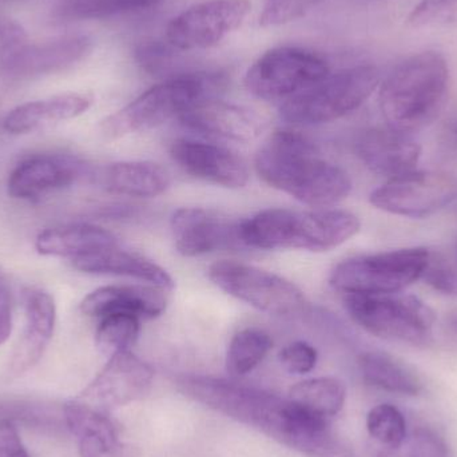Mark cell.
Wrapping results in <instances>:
<instances>
[{
    "instance_id": "6da1fadb",
    "label": "cell",
    "mask_w": 457,
    "mask_h": 457,
    "mask_svg": "<svg viewBox=\"0 0 457 457\" xmlns=\"http://www.w3.org/2000/svg\"><path fill=\"white\" fill-rule=\"evenodd\" d=\"M177 388L190 399L245 424L308 457H357L329 421L301 410L292 400L212 376L182 375Z\"/></svg>"
},
{
    "instance_id": "7a4b0ae2",
    "label": "cell",
    "mask_w": 457,
    "mask_h": 457,
    "mask_svg": "<svg viewBox=\"0 0 457 457\" xmlns=\"http://www.w3.org/2000/svg\"><path fill=\"white\" fill-rule=\"evenodd\" d=\"M254 168L269 187L313 208L336 205L352 190L348 173L324 160L319 147L295 131L271 134L255 154Z\"/></svg>"
},
{
    "instance_id": "3957f363",
    "label": "cell",
    "mask_w": 457,
    "mask_h": 457,
    "mask_svg": "<svg viewBox=\"0 0 457 457\" xmlns=\"http://www.w3.org/2000/svg\"><path fill=\"white\" fill-rule=\"evenodd\" d=\"M359 217L340 209H265L239 224L244 247L329 252L356 236Z\"/></svg>"
},
{
    "instance_id": "277c9868",
    "label": "cell",
    "mask_w": 457,
    "mask_h": 457,
    "mask_svg": "<svg viewBox=\"0 0 457 457\" xmlns=\"http://www.w3.org/2000/svg\"><path fill=\"white\" fill-rule=\"evenodd\" d=\"M448 83L447 61L436 51L403 61L380 88V109L389 128L410 133L429 125L445 106Z\"/></svg>"
},
{
    "instance_id": "5b68a950",
    "label": "cell",
    "mask_w": 457,
    "mask_h": 457,
    "mask_svg": "<svg viewBox=\"0 0 457 457\" xmlns=\"http://www.w3.org/2000/svg\"><path fill=\"white\" fill-rule=\"evenodd\" d=\"M222 78L208 72H192L153 86L130 104L104 118L101 134L109 141L144 133L162 126L206 98H214Z\"/></svg>"
},
{
    "instance_id": "8992f818",
    "label": "cell",
    "mask_w": 457,
    "mask_h": 457,
    "mask_svg": "<svg viewBox=\"0 0 457 457\" xmlns=\"http://www.w3.org/2000/svg\"><path fill=\"white\" fill-rule=\"evenodd\" d=\"M380 71L370 64L341 70L287 99L279 115L292 125L333 122L359 109L378 88Z\"/></svg>"
},
{
    "instance_id": "52a82bcc",
    "label": "cell",
    "mask_w": 457,
    "mask_h": 457,
    "mask_svg": "<svg viewBox=\"0 0 457 457\" xmlns=\"http://www.w3.org/2000/svg\"><path fill=\"white\" fill-rule=\"evenodd\" d=\"M429 255L426 247H404L349 258L335 266L329 284L344 295H396L423 277Z\"/></svg>"
},
{
    "instance_id": "ba28073f",
    "label": "cell",
    "mask_w": 457,
    "mask_h": 457,
    "mask_svg": "<svg viewBox=\"0 0 457 457\" xmlns=\"http://www.w3.org/2000/svg\"><path fill=\"white\" fill-rule=\"evenodd\" d=\"M344 305L365 332L388 341L426 345L434 330V311L416 295H345Z\"/></svg>"
},
{
    "instance_id": "9c48e42d",
    "label": "cell",
    "mask_w": 457,
    "mask_h": 457,
    "mask_svg": "<svg viewBox=\"0 0 457 457\" xmlns=\"http://www.w3.org/2000/svg\"><path fill=\"white\" fill-rule=\"evenodd\" d=\"M208 274L211 281L227 295L270 316H297L308 305L297 285L257 266L222 260L211 265Z\"/></svg>"
},
{
    "instance_id": "30bf717a",
    "label": "cell",
    "mask_w": 457,
    "mask_h": 457,
    "mask_svg": "<svg viewBox=\"0 0 457 457\" xmlns=\"http://www.w3.org/2000/svg\"><path fill=\"white\" fill-rule=\"evenodd\" d=\"M330 74L327 61L298 47L266 51L247 70L245 87L265 101L289 99Z\"/></svg>"
},
{
    "instance_id": "8fae6325",
    "label": "cell",
    "mask_w": 457,
    "mask_h": 457,
    "mask_svg": "<svg viewBox=\"0 0 457 457\" xmlns=\"http://www.w3.org/2000/svg\"><path fill=\"white\" fill-rule=\"evenodd\" d=\"M457 198V179L440 171L413 170L373 190L370 203L394 216L426 219Z\"/></svg>"
},
{
    "instance_id": "7c38bea8",
    "label": "cell",
    "mask_w": 457,
    "mask_h": 457,
    "mask_svg": "<svg viewBox=\"0 0 457 457\" xmlns=\"http://www.w3.org/2000/svg\"><path fill=\"white\" fill-rule=\"evenodd\" d=\"M250 10L249 0L197 3L171 19L166 27V39L177 50H206L241 27Z\"/></svg>"
},
{
    "instance_id": "4fadbf2b",
    "label": "cell",
    "mask_w": 457,
    "mask_h": 457,
    "mask_svg": "<svg viewBox=\"0 0 457 457\" xmlns=\"http://www.w3.org/2000/svg\"><path fill=\"white\" fill-rule=\"evenodd\" d=\"M154 370L130 351L109 357V362L83 389L78 402L109 415L117 408L142 399L152 386Z\"/></svg>"
},
{
    "instance_id": "5bb4252c",
    "label": "cell",
    "mask_w": 457,
    "mask_h": 457,
    "mask_svg": "<svg viewBox=\"0 0 457 457\" xmlns=\"http://www.w3.org/2000/svg\"><path fill=\"white\" fill-rule=\"evenodd\" d=\"M239 224L221 212L205 208L179 209L170 220L177 252L184 257L244 247Z\"/></svg>"
},
{
    "instance_id": "9a60e30c",
    "label": "cell",
    "mask_w": 457,
    "mask_h": 457,
    "mask_svg": "<svg viewBox=\"0 0 457 457\" xmlns=\"http://www.w3.org/2000/svg\"><path fill=\"white\" fill-rule=\"evenodd\" d=\"M93 40L87 35H66L46 42L21 45L2 62L5 74L15 78H35L64 71L87 58Z\"/></svg>"
},
{
    "instance_id": "2e32d148",
    "label": "cell",
    "mask_w": 457,
    "mask_h": 457,
    "mask_svg": "<svg viewBox=\"0 0 457 457\" xmlns=\"http://www.w3.org/2000/svg\"><path fill=\"white\" fill-rule=\"evenodd\" d=\"M170 155L182 170L217 187L241 189L249 181L244 158L220 145L177 139L171 144Z\"/></svg>"
},
{
    "instance_id": "e0dca14e",
    "label": "cell",
    "mask_w": 457,
    "mask_h": 457,
    "mask_svg": "<svg viewBox=\"0 0 457 457\" xmlns=\"http://www.w3.org/2000/svg\"><path fill=\"white\" fill-rule=\"evenodd\" d=\"M179 120L200 136L224 141H254L265 129V122L257 112L216 98L198 102Z\"/></svg>"
},
{
    "instance_id": "ac0fdd59",
    "label": "cell",
    "mask_w": 457,
    "mask_h": 457,
    "mask_svg": "<svg viewBox=\"0 0 457 457\" xmlns=\"http://www.w3.org/2000/svg\"><path fill=\"white\" fill-rule=\"evenodd\" d=\"M354 149L370 171L388 179L415 170L421 157L420 145L410 134L389 126L362 131Z\"/></svg>"
},
{
    "instance_id": "d6986e66",
    "label": "cell",
    "mask_w": 457,
    "mask_h": 457,
    "mask_svg": "<svg viewBox=\"0 0 457 457\" xmlns=\"http://www.w3.org/2000/svg\"><path fill=\"white\" fill-rule=\"evenodd\" d=\"M82 170V162L70 155H34L19 163L8 177V195L15 200H37L74 184Z\"/></svg>"
},
{
    "instance_id": "ffe728a7",
    "label": "cell",
    "mask_w": 457,
    "mask_h": 457,
    "mask_svg": "<svg viewBox=\"0 0 457 457\" xmlns=\"http://www.w3.org/2000/svg\"><path fill=\"white\" fill-rule=\"evenodd\" d=\"M64 420L77 437L80 457H139L136 445L120 442L117 428L107 413L99 412L78 400L63 408Z\"/></svg>"
},
{
    "instance_id": "44dd1931",
    "label": "cell",
    "mask_w": 457,
    "mask_h": 457,
    "mask_svg": "<svg viewBox=\"0 0 457 457\" xmlns=\"http://www.w3.org/2000/svg\"><path fill=\"white\" fill-rule=\"evenodd\" d=\"M24 312L26 324L8 362V378H19L32 370L45 354L55 330V301L45 290L34 289L27 293Z\"/></svg>"
},
{
    "instance_id": "7402d4cb",
    "label": "cell",
    "mask_w": 457,
    "mask_h": 457,
    "mask_svg": "<svg viewBox=\"0 0 457 457\" xmlns=\"http://www.w3.org/2000/svg\"><path fill=\"white\" fill-rule=\"evenodd\" d=\"M168 292L155 285H107L86 295L80 311L98 320L114 313L155 319L168 308Z\"/></svg>"
},
{
    "instance_id": "603a6c76",
    "label": "cell",
    "mask_w": 457,
    "mask_h": 457,
    "mask_svg": "<svg viewBox=\"0 0 457 457\" xmlns=\"http://www.w3.org/2000/svg\"><path fill=\"white\" fill-rule=\"evenodd\" d=\"M93 104L87 94L66 93L26 102L11 110L3 120L10 134H29L85 114Z\"/></svg>"
},
{
    "instance_id": "cb8c5ba5",
    "label": "cell",
    "mask_w": 457,
    "mask_h": 457,
    "mask_svg": "<svg viewBox=\"0 0 457 457\" xmlns=\"http://www.w3.org/2000/svg\"><path fill=\"white\" fill-rule=\"evenodd\" d=\"M72 265L83 273L130 277L166 290L174 287L173 278L162 266L145 255L120 249V246L74 258Z\"/></svg>"
},
{
    "instance_id": "d4e9b609",
    "label": "cell",
    "mask_w": 457,
    "mask_h": 457,
    "mask_svg": "<svg viewBox=\"0 0 457 457\" xmlns=\"http://www.w3.org/2000/svg\"><path fill=\"white\" fill-rule=\"evenodd\" d=\"M102 187L112 195L150 198L170 187V173L160 163L129 161L107 165L99 174Z\"/></svg>"
},
{
    "instance_id": "484cf974",
    "label": "cell",
    "mask_w": 457,
    "mask_h": 457,
    "mask_svg": "<svg viewBox=\"0 0 457 457\" xmlns=\"http://www.w3.org/2000/svg\"><path fill=\"white\" fill-rule=\"evenodd\" d=\"M114 246H118V239L112 231L88 224L47 228L40 231L35 241L39 254L72 260Z\"/></svg>"
},
{
    "instance_id": "4316f807",
    "label": "cell",
    "mask_w": 457,
    "mask_h": 457,
    "mask_svg": "<svg viewBox=\"0 0 457 457\" xmlns=\"http://www.w3.org/2000/svg\"><path fill=\"white\" fill-rule=\"evenodd\" d=\"M359 370L365 383L391 394L416 396L423 384L415 372L383 352H365L359 357Z\"/></svg>"
},
{
    "instance_id": "83f0119b",
    "label": "cell",
    "mask_w": 457,
    "mask_h": 457,
    "mask_svg": "<svg viewBox=\"0 0 457 457\" xmlns=\"http://www.w3.org/2000/svg\"><path fill=\"white\" fill-rule=\"evenodd\" d=\"M289 400L305 412L329 421L343 410L346 388L343 381L336 378H309L292 386Z\"/></svg>"
},
{
    "instance_id": "f1b7e54d",
    "label": "cell",
    "mask_w": 457,
    "mask_h": 457,
    "mask_svg": "<svg viewBox=\"0 0 457 457\" xmlns=\"http://www.w3.org/2000/svg\"><path fill=\"white\" fill-rule=\"evenodd\" d=\"M273 340L268 333L255 328L239 330L231 338L227 353V370L231 376L252 372L268 356Z\"/></svg>"
},
{
    "instance_id": "f546056e",
    "label": "cell",
    "mask_w": 457,
    "mask_h": 457,
    "mask_svg": "<svg viewBox=\"0 0 457 457\" xmlns=\"http://www.w3.org/2000/svg\"><path fill=\"white\" fill-rule=\"evenodd\" d=\"M138 317L114 313L99 319L96 328V346L102 353L112 357L120 352L130 351L141 330Z\"/></svg>"
},
{
    "instance_id": "4dcf8cb0",
    "label": "cell",
    "mask_w": 457,
    "mask_h": 457,
    "mask_svg": "<svg viewBox=\"0 0 457 457\" xmlns=\"http://www.w3.org/2000/svg\"><path fill=\"white\" fill-rule=\"evenodd\" d=\"M162 0H67L63 13L71 19H106L154 7Z\"/></svg>"
},
{
    "instance_id": "1f68e13d",
    "label": "cell",
    "mask_w": 457,
    "mask_h": 457,
    "mask_svg": "<svg viewBox=\"0 0 457 457\" xmlns=\"http://www.w3.org/2000/svg\"><path fill=\"white\" fill-rule=\"evenodd\" d=\"M367 429L376 442L391 450L402 447L407 437L404 415L391 404L376 405L370 411Z\"/></svg>"
},
{
    "instance_id": "d6a6232c",
    "label": "cell",
    "mask_w": 457,
    "mask_h": 457,
    "mask_svg": "<svg viewBox=\"0 0 457 457\" xmlns=\"http://www.w3.org/2000/svg\"><path fill=\"white\" fill-rule=\"evenodd\" d=\"M415 27H448L457 24V0H420L410 15Z\"/></svg>"
},
{
    "instance_id": "836d02e7",
    "label": "cell",
    "mask_w": 457,
    "mask_h": 457,
    "mask_svg": "<svg viewBox=\"0 0 457 457\" xmlns=\"http://www.w3.org/2000/svg\"><path fill=\"white\" fill-rule=\"evenodd\" d=\"M321 0H266L260 26L277 27L297 21L316 7Z\"/></svg>"
},
{
    "instance_id": "e575fe53",
    "label": "cell",
    "mask_w": 457,
    "mask_h": 457,
    "mask_svg": "<svg viewBox=\"0 0 457 457\" xmlns=\"http://www.w3.org/2000/svg\"><path fill=\"white\" fill-rule=\"evenodd\" d=\"M282 368L293 375H305L316 368L319 353L305 341H295L285 346L278 354Z\"/></svg>"
},
{
    "instance_id": "d590c367",
    "label": "cell",
    "mask_w": 457,
    "mask_h": 457,
    "mask_svg": "<svg viewBox=\"0 0 457 457\" xmlns=\"http://www.w3.org/2000/svg\"><path fill=\"white\" fill-rule=\"evenodd\" d=\"M429 287L443 295H457V265L445 258L429 255L423 277Z\"/></svg>"
},
{
    "instance_id": "8d00e7d4",
    "label": "cell",
    "mask_w": 457,
    "mask_h": 457,
    "mask_svg": "<svg viewBox=\"0 0 457 457\" xmlns=\"http://www.w3.org/2000/svg\"><path fill=\"white\" fill-rule=\"evenodd\" d=\"M445 440L428 428H419L411 437L408 457H447Z\"/></svg>"
},
{
    "instance_id": "74e56055",
    "label": "cell",
    "mask_w": 457,
    "mask_h": 457,
    "mask_svg": "<svg viewBox=\"0 0 457 457\" xmlns=\"http://www.w3.org/2000/svg\"><path fill=\"white\" fill-rule=\"evenodd\" d=\"M0 457H29L18 428L11 420L0 421Z\"/></svg>"
},
{
    "instance_id": "f35d334b",
    "label": "cell",
    "mask_w": 457,
    "mask_h": 457,
    "mask_svg": "<svg viewBox=\"0 0 457 457\" xmlns=\"http://www.w3.org/2000/svg\"><path fill=\"white\" fill-rule=\"evenodd\" d=\"M26 31L21 24L12 19L0 16V54L7 55L11 51L24 45Z\"/></svg>"
},
{
    "instance_id": "ab89813d",
    "label": "cell",
    "mask_w": 457,
    "mask_h": 457,
    "mask_svg": "<svg viewBox=\"0 0 457 457\" xmlns=\"http://www.w3.org/2000/svg\"><path fill=\"white\" fill-rule=\"evenodd\" d=\"M12 332V303L10 290L0 278V346L5 344Z\"/></svg>"
},
{
    "instance_id": "60d3db41",
    "label": "cell",
    "mask_w": 457,
    "mask_h": 457,
    "mask_svg": "<svg viewBox=\"0 0 457 457\" xmlns=\"http://www.w3.org/2000/svg\"><path fill=\"white\" fill-rule=\"evenodd\" d=\"M448 133H450L451 138L457 145V120H453L450 126H448Z\"/></svg>"
}]
</instances>
